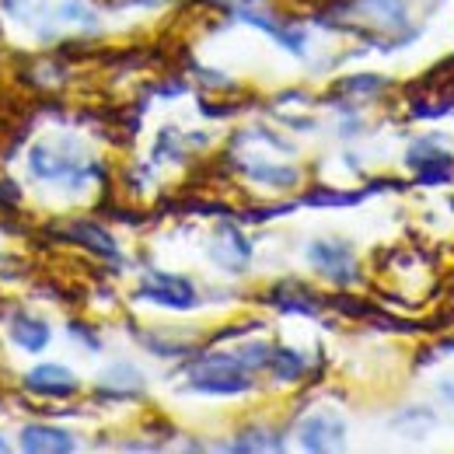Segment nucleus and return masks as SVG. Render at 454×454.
<instances>
[{
	"instance_id": "nucleus-1",
	"label": "nucleus",
	"mask_w": 454,
	"mask_h": 454,
	"mask_svg": "<svg viewBox=\"0 0 454 454\" xmlns=\"http://www.w3.org/2000/svg\"><path fill=\"white\" fill-rule=\"evenodd\" d=\"M189 388L207 395H241L252 388V374L234 353H207L189 367Z\"/></svg>"
},
{
	"instance_id": "nucleus-2",
	"label": "nucleus",
	"mask_w": 454,
	"mask_h": 454,
	"mask_svg": "<svg viewBox=\"0 0 454 454\" xmlns=\"http://www.w3.org/2000/svg\"><path fill=\"white\" fill-rule=\"evenodd\" d=\"M28 165L35 178H46V182H63V178L84 182L95 171V165H84V158L67 144H35Z\"/></svg>"
},
{
	"instance_id": "nucleus-3",
	"label": "nucleus",
	"mask_w": 454,
	"mask_h": 454,
	"mask_svg": "<svg viewBox=\"0 0 454 454\" xmlns=\"http://www.w3.org/2000/svg\"><path fill=\"white\" fill-rule=\"evenodd\" d=\"M137 297L154 301V304L171 308V311H189V308H196V286L189 284L185 277L158 273V270H151V273L144 277V284H140V290H137Z\"/></svg>"
},
{
	"instance_id": "nucleus-4",
	"label": "nucleus",
	"mask_w": 454,
	"mask_h": 454,
	"mask_svg": "<svg viewBox=\"0 0 454 454\" xmlns=\"http://www.w3.org/2000/svg\"><path fill=\"white\" fill-rule=\"evenodd\" d=\"M297 441L308 451H340L346 444V423L336 412H311L297 423Z\"/></svg>"
},
{
	"instance_id": "nucleus-5",
	"label": "nucleus",
	"mask_w": 454,
	"mask_h": 454,
	"mask_svg": "<svg viewBox=\"0 0 454 454\" xmlns=\"http://www.w3.org/2000/svg\"><path fill=\"white\" fill-rule=\"evenodd\" d=\"M308 259L315 270H322L329 280L336 284H353L356 280V262H353V248L336 238H322L308 248Z\"/></svg>"
},
{
	"instance_id": "nucleus-6",
	"label": "nucleus",
	"mask_w": 454,
	"mask_h": 454,
	"mask_svg": "<svg viewBox=\"0 0 454 454\" xmlns=\"http://www.w3.org/2000/svg\"><path fill=\"white\" fill-rule=\"evenodd\" d=\"M409 168L419 175L423 185H437V182H448L454 168V154L444 151L437 140H416L409 147Z\"/></svg>"
},
{
	"instance_id": "nucleus-7",
	"label": "nucleus",
	"mask_w": 454,
	"mask_h": 454,
	"mask_svg": "<svg viewBox=\"0 0 454 454\" xmlns=\"http://www.w3.org/2000/svg\"><path fill=\"white\" fill-rule=\"evenodd\" d=\"M248 255H252V245L245 241V234L238 227H221L214 234V245H210V259L227 270V273H241L248 266Z\"/></svg>"
},
{
	"instance_id": "nucleus-8",
	"label": "nucleus",
	"mask_w": 454,
	"mask_h": 454,
	"mask_svg": "<svg viewBox=\"0 0 454 454\" xmlns=\"http://www.w3.org/2000/svg\"><path fill=\"white\" fill-rule=\"evenodd\" d=\"M25 385H28L32 392H39V395H46V398H67L81 388V385H77V378H74L67 367H57V364L32 367V371L25 374Z\"/></svg>"
},
{
	"instance_id": "nucleus-9",
	"label": "nucleus",
	"mask_w": 454,
	"mask_h": 454,
	"mask_svg": "<svg viewBox=\"0 0 454 454\" xmlns=\"http://www.w3.org/2000/svg\"><path fill=\"white\" fill-rule=\"evenodd\" d=\"M7 333H11V340L18 342L21 349H28V353L46 349V342H50V325L43 318H35V315H25V311H14L11 315Z\"/></svg>"
},
{
	"instance_id": "nucleus-10",
	"label": "nucleus",
	"mask_w": 454,
	"mask_h": 454,
	"mask_svg": "<svg viewBox=\"0 0 454 454\" xmlns=\"http://www.w3.org/2000/svg\"><path fill=\"white\" fill-rule=\"evenodd\" d=\"M21 448L32 454H63L74 451V441L67 430L57 427H25L21 430Z\"/></svg>"
},
{
	"instance_id": "nucleus-11",
	"label": "nucleus",
	"mask_w": 454,
	"mask_h": 454,
	"mask_svg": "<svg viewBox=\"0 0 454 454\" xmlns=\"http://www.w3.org/2000/svg\"><path fill=\"white\" fill-rule=\"evenodd\" d=\"M144 388V374L133 364H113L102 374V392H115V395H137Z\"/></svg>"
},
{
	"instance_id": "nucleus-12",
	"label": "nucleus",
	"mask_w": 454,
	"mask_h": 454,
	"mask_svg": "<svg viewBox=\"0 0 454 454\" xmlns=\"http://www.w3.org/2000/svg\"><path fill=\"white\" fill-rule=\"evenodd\" d=\"M63 234L70 238V241H81V245H88L91 252H98V255H109V259H115V241L102 231V227H95V224H70V227H63Z\"/></svg>"
},
{
	"instance_id": "nucleus-13",
	"label": "nucleus",
	"mask_w": 454,
	"mask_h": 454,
	"mask_svg": "<svg viewBox=\"0 0 454 454\" xmlns=\"http://www.w3.org/2000/svg\"><path fill=\"white\" fill-rule=\"evenodd\" d=\"M270 371H273V378L277 381H297L301 374H304V356L297 353V349H273L270 353Z\"/></svg>"
},
{
	"instance_id": "nucleus-14",
	"label": "nucleus",
	"mask_w": 454,
	"mask_h": 454,
	"mask_svg": "<svg viewBox=\"0 0 454 454\" xmlns=\"http://www.w3.org/2000/svg\"><path fill=\"white\" fill-rule=\"evenodd\" d=\"M231 448H234V451H277L280 441H277L270 430H248V434H241V441H234Z\"/></svg>"
},
{
	"instance_id": "nucleus-15",
	"label": "nucleus",
	"mask_w": 454,
	"mask_h": 454,
	"mask_svg": "<svg viewBox=\"0 0 454 454\" xmlns=\"http://www.w3.org/2000/svg\"><path fill=\"white\" fill-rule=\"evenodd\" d=\"M59 21L63 25H77V28H91L95 25V11L84 7L81 0H67V4H59Z\"/></svg>"
},
{
	"instance_id": "nucleus-16",
	"label": "nucleus",
	"mask_w": 454,
	"mask_h": 454,
	"mask_svg": "<svg viewBox=\"0 0 454 454\" xmlns=\"http://www.w3.org/2000/svg\"><path fill=\"white\" fill-rule=\"evenodd\" d=\"M360 192H329V189H315L304 196V203L311 207H346V203H360Z\"/></svg>"
},
{
	"instance_id": "nucleus-17",
	"label": "nucleus",
	"mask_w": 454,
	"mask_h": 454,
	"mask_svg": "<svg viewBox=\"0 0 454 454\" xmlns=\"http://www.w3.org/2000/svg\"><path fill=\"white\" fill-rule=\"evenodd\" d=\"M388 81H381V77H346L340 81V91H356V95H364V91H381Z\"/></svg>"
},
{
	"instance_id": "nucleus-18",
	"label": "nucleus",
	"mask_w": 454,
	"mask_h": 454,
	"mask_svg": "<svg viewBox=\"0 0 454 454\" xmlns=\"http://www.w3.org/2000/svg\"><path fill=\"white\" fill-rule=\"evenodd\" d=\"M437 392L448 398V402H454V374H444V378L437 381Z\"/></svg>"
},
{
	"instance_id": "nucleus-19",
	"label": "nucleus",
	"mask_w": 454,
	"mask_h": 454,
	"mask_svg": "<svg viewBox=\"0 0 454 454\" xmlns=\"http://www.w3.org/2000/svg\"><path fill=\"white\" fill-rule=\"evenodd\" d=\"M28 4H32V0H4V7H7V11H14V14H21Z\"/></svg>"
},
{
	"instance_id": "nucleus-20",
	"label": "nucleus",
	"mask_w": 454,
	"mask_h": 454,
	"mask_svg": "<svg viewBox=\"0 0 454 454\" xmlns=\"http://www.w3.org/2000/svg\"><path fill=\"white\" fill-rule=\"evenodd\" d=\"M0 451H7V444H4V441H0Z\"/></svg>"
}]
</instances>
